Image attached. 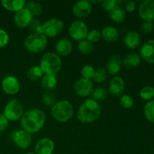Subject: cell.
<instances>
[{"instance_id": "obj_19", "label": "cell", "mask_w": 154, "mask_h": 154, "mask_svg": "<svg viewBox=\"0 0 154 154\" xmlns=\"http://www.w3.org/2000/svg\"><path fill=\"white\" fill-rule=\"evenodd\" d=\"M122 66V60L119 56H111L108 59L106 63V68L108 72L111 75H116L120 72Z\"/></svg>"}, {"instance_id": "obj_43", "label": "cell", "mask_w": 154, "mask_h": 154, "mask_svg": "<svg viewBox=\"0 0 154 154\" xmlns=\"http://www.w3.org/2000/svg\"><path fill=\"white\" fill-rule=\"evenodd\" d=\"M25 154H35V153H31V152H30V153H25Z\"/></svg>"}, {"instance_id": "obj_22", "label": "cell", "mask_w": 154, "mask_h": 154, "mask_svg": "<svg viewBox=\"0 0 154 154\" xmlns=\"http://www.w3.org/2000/svg\"><path fill=\"white\" fill-rule=\"evenodd\" d=\"M101 34L104 40L109 43L117 42L119 38V32L117 29L114 26H108L105 27L102 29Z\"/></svg>"}, {"instance_id": "obj_17", "label": "cell", "mask_w": 154, "mask_h": 154, "mask_svg": "<svg viewBox=\"0 0 154 154\" xmlns=\"http://www.w3.org/2000/svg\"><path fill=\"white\" fill-rule=\"evenodd\" d=\"M124 90L125 82L121 77H114L111 80L109 84V90L113 96H120L123 94Z\"/></svg>"}, {"instance_id": "obj_40", "label": "cell", "mask_w": 154, "mask_h": 154, "mask_svg": "<svg viewBox=\"0 0 154 154\" xmlns=\"http://www.w3.org/2000/svg\"><path fill=\"white\" fill-rule=\"evenodd\" d=\"M153 22L151 21H144L142 24H141V29L142 32L145 34H149L151 32L153 29Z\"/></svg>"}, {"instance_id": "obj_30", "label": "cell", "mask_w": 154, "mask_h": 154, "mask_svg": "<svg viewBox=\"0 0 154 154\" xmlns=\"http://www.w3.org/2000/svg\"><path fill=\"white\" fill-rule=\"evenodd\" d=\"M42 102L45 106L51 107L52 108L56 104V96L52 92L47 91L42 97Z\"/></svg>"}, {"instance_id": "obj_1", "label": "cell", "mask_w": 154, "mask_h": 154, "mask_svg": "<svg viewBox=\"0 0 154 154\" xmlns=\"http://www.w3.org/2000/svg\"><path fill=\"white\" fill-rule=\"evenodd\" d=\"M46 120L45 114L38 108H32L25 111L20 119V126L29 134L38 132Z\"/></svg>"}, {"instance_id": "obj_39", "label": "cell", "mask_w": 154, "mask_h": 154, "mask_svg": "<svg viewBox=\"0 0 154 154\" xmlns=\"http://www.w3.org/2000/svg\"><path fill=\"white\" fill-rule=\"evenodd\" d=\"M41 26H42V23H41L38 19L33 17L32 20H31V22H30V23L29 24L28 28L31 31H32L33 32H35L38 31Z\"/></svg>"}, {"instance_id": "obj_45", "label": "cell", "mask_w": 154, "mask_h": 154, "mask_svg": "<svg viewBox=\"0 0 154 154\" xmlns=\"http://www.w3.org/2000/svg\"><path fill=\"white\" fill-rule=\"evenodd\" d=\"M0 136H1V132H0Z\"/></svg>"}, {"instance_id": "obj_16", "label": "cell", "mask_w": 154, "mask_h": 154, "mask_svg": "<svg viewBox=\"0 0 154 154\" xmlns=\"http://www.w3.org/2000/svg\"><path fill=\"white\" fill-rule=\"evenodd\" d=\"M140 57L148 63H154V39L146 42L140 50Z\"/></svg>"}, {"instance_id": "obj_34", "label": "cell", "mask_w": 154, "mask_h": 154, "mask_svg": "<svg viewBox=\"0 0 154 154\" xmlns=\"http://www.w3.org/2000/svg\"><path fill=\"white\" fill-rule=\"evenodd\" d=\"M95 71L96 70L93 66L90 65H86L81 69V75H82L83 78L91 80L94 76Z\"/></svg>"}, {"instance_id": "obj_33", "label": "cell", "mask_w": 154, "mask_h": 154, "mask_svg": "<svg viewBox=\"0 0 154 154\" xmlns=\"http://www.w3.org/2000/svg\"><path fill=\"white\" fill-rule=\"evenodd\" d=\"M107 77V71L103 68H99L95 71L93 79L96 83H102L105 81Z\"/></svg>"}, {"instance_id": "obj_13", "label": "cell", "mask_w": 154, "mask_h": 154, "mask_svg": "<svg viewBox=\"0 0 154 154\" xmlns=\"http://www.w3.org/2000/svg\"><path fill=\"white\" fill-rule=\"evenodd\" d=\"M92 11V4L89 1L80 0L73 6V14L76 17L84 18L89 16Z\"/></svg>"}, {"instance_id": "obj_14", "label": "cell", "mask_w": 154, "mask_h": 154, "mask_svg": "<svg viewBox=\"0 0 154 154\" xmlns=\"http://www.w3.org/2000/svg\"><path fill=\"white\" fill-rule=\"evenodd\" d=\"M32 18L33 17L32 16L30 12L24 8L15 13L14 16V22L19 28H26L28 27Z\"/></svg>"}, {"instance_id": "obj_42", "label": "cell", "mask_w": 154, "mask_h": 154, "mask_svg": "<svg viewBox=\"0 0 154 154\" xmlns=\"http://www.w3.org/2000/svg\"><path fill=\"white\" fill-rule=\"evenodd\" d=\"M136 8V3L134 1H128L126 3V10L127 11L132 12Z\"/></svg>"}, {"instance_id": "obj_11", "label": "cell", "mask_w": 154, "mask_h": 154, "mask_svg": "<svg viewBox=\"0 0 154 154\" xmlns=\"http://www.w3.org/2000/svg\"><path fill=\"white\" fill-rule=\"evenodd\" d=\"M138 13L144 21H153L154 20V1L144 0L138 7Z\"/></svg>"}, {"instance_id": "obj_28", "label": "cell", "mask_w": 154, "mask_h": 154, "mask_svg": "<svg viewBox=\"0 0 154 154\" xmlns=\"http://www.w3.org/2000/svg\"><path fill=\"white\" fill-rule=\"evenodd\" d=\"M78 48L80 52L83 54H85V55L90 54V53L93 52V49H94L93 44L91 43L90 42H89L87 39L80 41L79 43H78Z\"/></svg>"}, {"instance_id": "obj_7", "label": "cell", "mask_w": 154, "mask_h": 154, "mask_svg": "<svg viewBox=\"0 0 154 154\" xmlns=\"http://www.w3.org/2000/svg\"><path fill=\"white\" fill-rule=\"evenodd\" d=\"M23 113V106L20 101L17 99H13L6 104L3 114L10 121H17L20 120Z\"/></svg>"}, {"instance_id": "obj_26", "label": "cell", "mask_w": 154, "mask_h": 154, "mask_svg": "<svg viewBox=\"0 0 154 154\" xmlns=\"http://www.w3.org/2000/svg\"><path fill=\"white\" fill-rule=\"evenodd\" d=\"M57 81L56 75H45L42 80V86L47 90H52L57 87Z\"/></svg>"}, {"instance_id": "obj_36", "label": "cell", "mask_w": 154, "mask_h": 154, "mask_svg": "<svg viewBox=\"0 0 154 154\" xmlns=\"http://www.w3.org/2000/svg\"><path fill=\"white\" fill-rule=\"evenodd\" d=\"M122 2L121 1H117V0H105L102 2V8L105 9V11H111L113 9L115 8L117 6H120Z\"/></svg>"}, {"instance_id": "obj_23", "label": "cell", "mask_w": 154, "mask_h": 154, "mask_svg": "<svg viewBox=\"0 0 154 154\" xmlns=\"http://www.w3.org/2000/svg\"><path fill=\"white\" fill-rule=\"evenodd\" d=\"M141 63V57L137 54H129L122 60V65L127 69H133L139 66Z\"/></svg>"}, {"instance_id": "obj_44", "label": "cell", "mask_w": 154, "mask_h": 154, "mask_svg": "<svg viewBox=\"0 0 154 154\" xmlns=\"http://www.w3.org/2000/svg\"><path fill=\"white\" fill-rule=\"evenodd\" d=\"M152 22H153V26H154V20H153V21H152Z\"/></svg>"}, {"instance_id": "obj_35", "label": "cell", "mask_w": 154, "mask_h": 154, "mask_svg": "<svg viewBox=\"0 0 154 154\" xmlns=\"http://www.w3.org/2000/svg\"><path fill=\"white\" fill-rule=\"evenodd\" d=\"M102 38V34L101 32L98 29H92L88 32L87 36V40L90 42L91 43H96L99 42Z\"/></svg>"}, {"instance_id": "obj_31", "label": "cell", "mask_w": 154, "mask_h": 154, "mask_svg": "<svg viewBox=\"0 0 154 154\" xmlns=\"http://www.w3.org/2000/svg\"><path fill=\"white\" fill-rule=\"evenodd\" d=\"M91 94L93 99H94L95 101H99L103 100L106 98L108 92H107L106 89L104 87H97L93 90Z\"/></svg>"}, {"instance_id": "obj_38", "label": "cell", "mask_w": 154, "mask_h": 154, "mask_svg": "<svg viewBox=\"0 0 154 154\" xmlns=\"http://www.w3.org/2000/svg\"><path fill=\"white\" fill-rule=\"evenodd\" d=\"M9 35L5 30L0 29V48L5 47L8 44Z\"/></svg>"}, {"instance_id": "obj_3", "label": "cell", "mask_w": 154, "mask_h": 154, "mask_svg": "<svg viewBox=\"0 0 154 154\" xmlns=\"http://www.w3.org/2000/svg\"><path fill=\"white\" fill-rule=\"evenodd\" d=\"M74 114L72 104L68 100H60L51 108V115L57 121L65 123L70 120Z\"/></svg>"}, {"instance_id": "obj_20", "label": "cell", "mask_w": 154, "mask_h": 154, "mask_svg": "<svg viewBox=\"0 0 154 154\" xmlns=\"http://www.w3.org/2000/svg\"><path fill=\"white\" fill-rule=\"evenodd\" d=\"M56 51L60 56L66 57L69 55L72 51V42L67 38L60 39L56 45Z\"/></svg>"}, {"instance_id": "obj_10", "label": "cell", "mask_w": 154, "mask_h": 154, "mask_svg": "<svg viewBox=\"0 0 154 154\" xmlns=\"http://www.w3.org/2000/svg\"><path fill=\"white\" fill-rule=\"evenodd\" d=\"M75 92L81 97H87L93 90V84L91 80L81 78L75 84Z\"/></svg>"}, {"instance_id": "obj_6", "label": "cell", "mask_w": 154, "mask_h": 154, "mask_svg": "<svg viewBox=\"0 0 154 154\" xmlns=\"http://www.w3.org/2000/svg\"><path fill=\"white\" fill-rule=\"evenodd\" d=\"M64 27L63 22L57 18H51L42 24L38 32L42 33L46 37L54 38L62 32Z\"/></svg>"}, {"instance_id": "obj_18", "label": "cell", "mask_w": 154, "mask_h": 154, "mask_svg": "<svg viewBox=\"0 0 154 154\" xmlns=\"http://www.w3.org/2000/svg\"><path fill=\"white\" fill-rule=\"evenodd\" d=\"M141 42V36L137 32H129L124 38V44L129 49H135L140 45Z\"/></svg>"}, {"instance_id": "obj_4", "label": "cell", "mask_w": 154, "mask_h": 154, "mask_svg": "<svg viewBox=\"0 0 154 154\" xmlns=\"http://www.w3.org/2000/svg\"><path fill=\"white\" fill-rule=\"evenodd\" d=\"M39 66L45 75H56L61 69V59L57 54L48 52L42 57Z\"/></svg>"}, {"instance_id": "obj_41", "label": "cell", "mask_w": 154, "mask_h": 154, "mask_svg": "<svg viewBox=\"0 0 154 154\" xmlns=\"http://www.w3.org/2000/svg\"><path fill=\"white\" fill-rule=\"evenodd\" d=\"M9 120L3 114H0V132L5 130L8 126Z\"/></svg>"}, {"instance_id": "obj_29", "label": "cell", "mask_w": 154, "mask_h": 154, "mask_svg": "<svg viewBox=\"0 0 154 154\" xmlns=\"http://www.w3.org/2000/svg\"><path fill=\"white\" fill-rule=\"evenodd\" d=\"M144 115L148 121L154 123V100L149 101L144 105Z\"/></svg>"}, {"instance_id": "obj_21", "label": "cell", "mask_w": 154, "mask_h": 154, "mask_svg": "<svg viewBox=\"0 0 154 154\" xmlns=\"http://www.w3.org/2000/svg\"><path fill=\"white\" fill-rule=\"evenodd\" d=\"M26 2L24 0H2L1 5L7 11L17 12L25 8Z\"/></svg>"}, {"instance_id": "obj_8", "label": "cell", "mask_w": 154, "mask_h": 154, "mask_svg": "<svg viewBox=\"0 0 154 154\" xmlns=\"http://www.w3.org/2000/svg\"><path fill=\"white\" fill-rule=\"evenodd\" d=\"M88 27L84 22L81 20H75L70 25L69 29V35L76 41H82L87 38L88 33Z\"/></svg>"}, {"instance_id": "obj_12", "label": "cell", "mask_w": 154, "mask_h": 154, "mask_svg": "<svg viewBox=\"0 0 154 154\" xmlns=\"http://www.w3.org/2000/svg\"><path fill=\"white\" fill-rule=\"evenodd\" d=\"M2 88L6 94L15 95L19 92L20 85L17 78L11 75H8L2 81Z\"/></svg>"}, {"instance_id": "obj_37", "label": "cell", "mask_w": 154, "mask_h": 154, "mask_svg": "<svg viewBox=\"0 0 154 154\" xmlns=\"http://www.w3.org/2000/svg\"><path fill=\"white\" fill-rule=\"evenodd\" d=\"M120 105L126 109H129V108H132L133 106L134 101L133 99L129 95L125 94L120 97Z\"/></svg>"}, {"instance_id": "obj_9", "label": "cell", "mask_w": 154, "mask_h": 154, "mask_svg": "<svg viewBox=\"0 0 154 154\" xmlns=\"http://www.w3.org/2000/svg\"><path fill=\"white\" fill-rule=\"evenodd\" d=\"M11 139L20 149H27L32 144L31 134L23 129L14 131L11 134Z\"/></svg>"}, {"instance_id": "obj_5", "label": "cell", "mask_w": 154, "mask_h": 154, "mask_svg": "<svg viewBox=\"0 0 154 154\" xmlns=\"http://www.w3.org/2000/svg\"><path fill=\"white\" fill-rule=\"evenodd\" d=\"M48 45V38L42 33L35 32L27 36L24 42V47L32 53H39L44 51Z\"/></svg>"}, {"instance_id": "obj_2", "label": "cell", "mask_w": 154, "mask_h": 154, "mask_svg": "<svg viewBox=\"0 0 154 154\" xmlns=\"http://www.w3.org/2000/svg\"><path fill=\"white\" fill-rule=\"evenodd\" d=\"M101 112V106L96 101L87 99L78 108V120L82 123H91L99 118Z\"/></svg>"}, {"instance_id": "obj_24", "label": "cell", "mask_w": 154, "mask_h": 154, "mask_svg": "<svg viewBox=\"0 0 154 154\" xmlns=\"http://www.w3.org/2000/svg\"><path fill=\"white\" fill-rule=\"evenodd\" d=\"M109 16L114 22L120 23L124 22L126 20V11L120 6H117L109 12Z\"/></svg>"}, {"instance_id": "obj_32", "label": "cell", "mask_w": 154, "mask_h": 154, "mask_svg": "<svg viewBox=\"0 0 154 154\" xmlns=\"http://www.w3.org/2000/svg\"><path fill=\"white\" fill-rule=\"evenodd\" d=\"M139 95L143 100H150L154 97V88L150 86L143 87L140 91Z\"/></svg>"}, {"instance_id": "obj_25", "label": "cell", "mask_w": 154, "mask_h": 154, "mask_svg": "<svg viewBox=\"0 0 154 154\" xmlns=\"http://www.w3.org/2000/svg\"><path fill=\"white\" fill-rule=\"evenodd\" d=\"M25 8L27 9L33 17H36L42 14L43 11V8L40 3L34 1H29L26 2Z\"/></svg>"}, {"instance_id": "obj_27", "label": "cell", "mask_w": 154, "mask_h": 154, "mask_svg": "<svg viewBox=\"0 0 154 154\" xmlns=\"http://www.w3.org/2000/svg\"><path fill=\"white\" fill-rule=\"evenodd\" d=\"M43 72L41 69L40 66H32L27 72V77L31 81H38L43 77Z\"/></svg>"}, {"instance_id": "obj_15", "label": "cell", "mask_w": 154, "mask_h": 154, "mask_svg": "<svg viewBox=\"0 0 154 154\" xmlns=\"http://www.w3.org/2000/svg\"><path fill=\"white\" fill-rule=\"evenodd\" d=\"M54 150V142L49 138L39 140L35 147V154H53Z\"/></svg>"}]
</instances>
